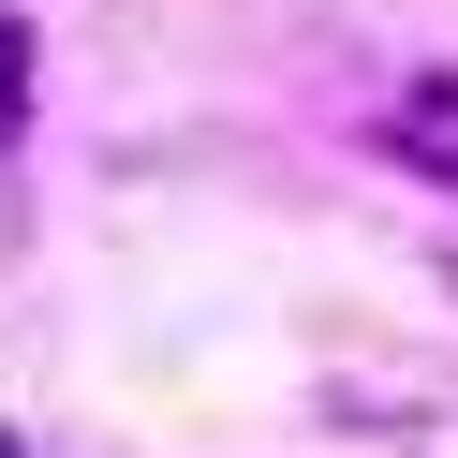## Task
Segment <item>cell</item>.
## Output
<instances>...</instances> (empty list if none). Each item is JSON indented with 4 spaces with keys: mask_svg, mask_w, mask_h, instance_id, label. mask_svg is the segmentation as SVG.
I'll list each match as a JSON object with an SVG mask.
<instances>
[{
    "mask_svg": "<svg viewBox=\"0 0 458 458\" xmlns=\"http://www.w3.org/2000/svg\"><path fill=\"white\" fill-rule=\"evenodd\" d=\"M15 89H30V30H0V133H15Z\"/></svg>",
    "mask_w": 458,
    "mask_h": 458,
    "instance_id": "6da1fadb",
    "label": "cell"
},
{
    "mask_svg": "<svg viewBox=\"0 0 458 458\" xmlns=\"http://www.w3.org/2000/svg\"><path fill=\"white\" fill-rule=\"evenodd\" d=\"M0 458H15V444H0Z\"/></svg>",
    "mask_w": 458,
    "mask_h": 458,
    "instance_id": "7a4b0ae2",
    "label": "cell"
}]
</instances>
